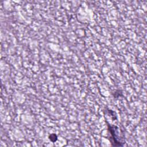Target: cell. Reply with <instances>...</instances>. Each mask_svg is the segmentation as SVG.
<instances>
[{"label":"cell","mask_w":147,"mask_h":147,"mask_svg":"<svg viewBox=\"0 0 147 147\" xmlns=\"http://www.w3.org/2000/svg\"><path fill=\"white\" fill-rule=\"evenodd\" d=\"M49 139L53 142H55V141H56V140H57V136L56 134H52L51 135H49Z\"/></svg>","instance_id":"2"},{"label":"cell","mask_w":147,"mask_h":147,"mask_svg":"<svg viewBox=\"0 0 147 147\" xmlns=\"http://www.w3.org/2000/svg\"><path fill=\"white\" fill-rule=\"evenodd\" d=\"M108 130L111 135V145L115 146H123V142H122L120 138L117 136V133H118L117 127L108 125Z\"/></svg>","instance_id":"1"}]
</instances>
